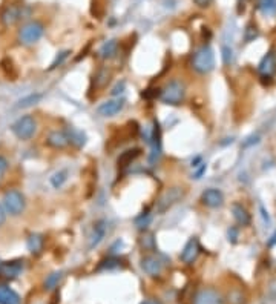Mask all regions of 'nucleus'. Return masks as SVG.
<instances>
[{
	"instance_id": "nucleus-27",
	"label": "nucleus",
	"mask_w": 276,
	"mask_h": 304,
	"mask_svg": "<svg viewBox=\"0 0 276 304\" xmlns=\"http://www.w3.org/2000/svg\"><path fill=\"white\" fill-rule=\"evenodd\" d=\"M258 10L265 16L276 14V0H258Z\"/></svg>"
},
{
	"instance_id": "nucleus-11",
	"label": "nucleus",
	"mask_w": 276,
	"mask_h": 304,
	"mask_svg": "<svg viewBox=\"0 0 276 304\" xmlns=\"http://www.w3.org/2000/svg\"><path fill=\"white\" fill-rule=\"evenodd\" d=\"M28 13H29V10L26 7H8L4 10L2 16H0V20H2V23L7 26H13L19 20L25 19L28 16Z\"/></svg>"
},
{
	"instance_id": "nucleus-17",
	"label": "nucleus",
	"mask_w": 276,
	"mask_h": 304,
	"mask_svg": "<svg viewBox=\"0 0 276 304\" xmlns=\"http://www.w3.org/2000/svg\"><path fill=\"white\" fill-rule=\"evenodd\" d=\"M26 247H28L29 254L40 255L43 252V247H45V237L42 234H37V232L29 234L28 238H26Z\"/></svg>"
},
{
	"instance_id": "nucleus-30",
	"label": "nucleus",
	"mask_w": 276,
	"mask_h": 304,
	"mask_svg": "<svg viewBox=\"0 0 276 304\" xmlns=\"http://www.w3.org/2000/svg\"><path fill=\"white\" fill-rule=\"evenodd\" d=\"M140 244L144 251H155L157 249V244H155V238L152 234H144L141 238H140Z\"/></svg>"
},
{
	"instance_id": "nucleus-2",
	"label": "nucleus",
	"mask_w": 276,
	"mask_h": 304,
	"mask_svg": "<svg viewBox=\"0 0 276 304\" xmlns=\"http://www.w3.org/2000/svg\"><path fill=\"white\" fill-rule=\"evenodd\" d=\"M184 195H186V189L181 187V186H172L167 187L157 200L155 203V211L161 215L164 212H167L170 208H173L176 203H179Z\"/></svg>"
},
{
	"instance_id": "nucleus-13",
	"label": "nucleus",
	"mask_w": 276,
	"mask_h": 304,
	"mask_svg": "<svg viewBox=\"0 0 276 304\" xmlns=\"http://www.w3.org/2000/svg\"><path fill=\"white\" fill-rule=\"evenodd\" d=\"M23 260H11V261H2L0 263V275L7 280L17 278L23 270Z\"/></svg>"
},
{
	"instance_id": "nucleus-5",
	"label": "nucleus",
	"mask_w": 276,
	"mask_h": 304,
	"mask_svg": "<svg viewBox=\"0 0 276 304\" xmlns=\"http://www.w3.org/2000/svg\"><path fill=\"white\" fill-rule=\"evenodd\" d=\"M45 34V25L39 20H31L25 25H22V28L17 33V39L22 45L25 46H31L34 43H37Z\"/></svg>"
},
{
	"instance_id": "nucleus-3",
	"label": "nucleus",
	"mask_w": 276,
	"mask_h": 304,
	"mask_svg": "<svg viewBox=\"0 0 276 304\" xmlns=\"http://www.w3.org/2000/svg\"><path fill=\"white\" fill-rule=\"evenodd\" d=\"M192 68L198 72V74H209L213 68H215V54L213 49L209 45H204L201 48H198L191 60Z\"/></svg>"
},
{
	"instance_id": "nucleus-1",
	"label": "nucleus",
	"mask_w": 276,
	"mask_h": 304,
	"mask_svg": "<svg viewBox=\"0 0 276 304\" xmlns=\"http://www.w3.org/2000/svg\"><path fill=\"white\" fill-rule=\"evenodd\" d=\"M160 100L161 103L169 106H179L186 100V85L179 78H173L164 85V88L160 91Z\"/></svg>"
},
{
	"instance_id": "nucleus-35",
	"label": "nucleus",
	"mask_w": 276,
	"mask_h": 304,
	"mask_svg": "<svg viewBox=\"0 0 276 304\" xmlns=\"http://www.w3.org/2000/svg\"><path fill=\"white\" fill-rule=\"evenodd\" d=\"M8 168H10V163H8V160H7L4 155H0V181L4 180V177H5V174H7Z\"/></svg>"
},
{
	"instance_id": "nucleus-33",
	"label": "nucleus",
	"mask_w": 276,
	"mask_h": 304,
	"mask_svg": "<svg viewBox=\"0 0 276 304\" xmlns=\"http://www.w3.org/2000/svg\"><path fill=\"white\" fill-rule=\"evenodd\" d=\"M109 77H111V74H109L108 69H100V71L97 72V75H96V83H97V86H99V88L106 86L108 81H109Z\"/></svg>"
},
{
	"instance_id": "nucleus-34",
	"label": "nucleus",
	"mask_w": 276,
	"mask_h": 304,
	"mask_svg": "<svg viewBox=\"0 0 276 304\" xmlns=\"http://www.w3.org/2000/svg\"><path fill=\"white\" fill-rule=\"evenodd\" d=\"M221 52H223V62H224L226 65H230L232 60H233V51H232L229 46H223Z\"/></svg>"
},
{
	"instance_id": "nucleus-7",
	"label": "nucleus",
	"mask_w": 276,
	"mask_h": 304,
	"mask_svg": "<svg viewBox=\"0 0 276 304\" xmlns=\"http://www.w3.org/2000/svg\"><path fill=\"white\" fill-rule=\"evenodd\" d=\"M192 304H224V298L217 289L203 287L195 293Z\"/></svg>"
},
{
	"instance_id": "nucleus-15",
	"label": "nucleus",
	"mask_w": 276,
	"mask_h": 304,
	"mask_svg": "<svg viewBox=\"0 0 276 304\" xmlns=\"http://www.w3.org/2000/svg\"><path fill=\"white\" fill-rule=\"evenodd\" d=\"M258 71L262 77H271L274 72H276V54L274 51H268L262 60L259 62V66H258Z\"/></svg>"
},
{
	"instance_id": "nucleus-4",
	"label": "nucleus",
	"mask_w": 276,
	"mask_h": 304,
	"mask_svg": "<svg viewBox=\"0 0 276 304\" xmlns=\"http://www.w3.org/2000/svg\"><path fill=\"white\" fill-rule=\"evenodd\" d=\"M4 208L7 211V214H10L11 217H19L25 212L26 208V198L25 195L17 190V189H10L4 194Z\"/></svg>"
},
{
	"instance_id": "nucleus-8",
	"label": "nucleus",
	"mask_w": 276,
	"mask_h": 304,
	"mask_svg": "<svg viewBox=\"0 0 276 304\" xmlns=\"http://www.w3.org/2000/svg\"><path fill=\"white\" fill-rule=\"evenodd\" d=\"M106 232H108V222L106 220H97L92 226V231H90V235H89V240H87V249L89 251H94L96 247H99L102 244V241L105 240L106 237Z\"/></svg>"
},
{
	"instance_id": "nucleus-31",
	"label": "nucleus",
	"mask_w": 276,
	"mask_h": 304,
	"mask_svg": "<svg viewBox=\"0 0 276 304\" xmlns=\"http://www.w3.org/2000/svg\"><path fill=\"white\" fill-rule=\"evenodd\" d=\"M258 36H259L258 28H256L253 23L247 25V28L244 30V42H246V43H250V42H253Z\"/></svg>"
},
{
	"instance_id": "nucleus-21",
	"label": "nucleus",
	"mask_w": 276,
	"mask_h": 304,
	"mask_svg": "<svg viewBox=\"0 0 276 304\" xmlns=\"http://www.w3.org/2000/svg\"><path fill=\"white\" fill-rule=\"evenodd\" d=\"M232 214H233L235 222H236L239 226H249L250 222H252L249 211H247L242 205H239V203H233V205H232Z\"/></svg>"
},
{
	"instance_id": "nucleus-14",
	"label": "nucleus",
	"mask_w": 276,
	"mask_h": 304,
	"mask_svg": "<svg viewBox=\"0 0 276 304\" xmlns=\"http://www.w3.org/2000/svg\"><path fill=\"white\" fill-rule=\"evenodd\" d=\"M163 261L155 257V255H146L141 258V269L144 270V273H147L149 277H158L163 272Z\"/></svg>"
},
{
	"instance_id": "nucleus-10",
	"label": "nucleus",
	"mask_w": 276,
	"mask_h": 304,
	"mask_svg": "<svg viewBox=\"0 0 276 304\" xmlns=\"http://www.w3.org/2000/svg\"><path fill=\"white\" fill-rule=\"evenodd\" d=\"M200 252H201L200 241H198L197 237H192V238L188 240L186 244H184V247H182V251H181V254H179V260H181L184 264H192V263L198 258Z\"/></svg>"
},
{
	"instance_id": "nucleus-42",
	"label": "nucleus",
	"mask_w": 276,
	"mask_h": 304,
	"mask_svg": "<svg viewBox=\"0 0 276 304\" xmlns=\"http://www.w3.org/2000/svg\"><path fill=\"white\" fill-rule=\"evenodd\" d=\"M141 304H163L161 301H158V299H154V298H149V299H144Z\"/></svg>"
},
{
	"instance_id": "nucleus-28",
	"label": "nucleus",
	"mask_w": 276,
	"mask_h": 304,
	"mask_svg": "<svg viewBox=\"0 0 276 304\" xmlns=\"http://www.w3.org/2000/svg\"><path fill=\"white\" fill-rule=\"evenodd\" d=\"M49 181H51L52 187L60 189V187L68 181V171H66V169H62V171L54 172V174H52V177L49 178Z\"/></svg>"
},
{
	"instance_id": "nucleus-24",
	"label": "nucleus",
	"mask_w": 276,
	"mask_h": 304,
	"mask_svg": "<svg viewBox=\"0 0 276 304\" xmlns=\"http://www.w3.org/2000/svg\"><path fill=\"white\" fill-rule=\"evenodd\" d=\"M121 258L120 257H108L105 258L103 261H100L99 267H97V272H103V270H114V269H118L121 267Z\"/></svg>"
},
{
	"instance_id": "nucleus-29",
	"label": "nucleus",
	"mask_w": 276,
	"mask_h": 304,
	"mask_svg": "<svg viewBox=\"0 0 276 304\" xmlns=\"http://www.w3.org/2000/svg\"><path fill=\"white\" fill-rule=\"evenodd\" d=\"M152 223V214L150 212H143V214H140L137 218H135V226L138 228V229H141V231H144V229H147V226Z\"/></svg>"
},
{
	"instance_id": "nucleus-23",
	"label": "nucleus",
	"mask_w": 276,
	"mask_h": 304,
	"mask_svg": "<svg viewBox=\"0 0 276 304\" xmlns=\"http://www.w3.org/2000/svg\"><path fill=\"white\" fill-rule=\"evenodd\" d=\"M140 155H141V149H140V148H132V149L125 151V152L118 157L117 163H118L120 168H126V166L132 164Z\"/></svg>"
},
{
	"instance_id": "nucleus-9",
	"label": "nucleus",
	"mask_w": 276,
	"mask_h": 304,
	"mask_svg": "<svg viewBox=\"0 0 276 304\" xmlns=\"http://www.w3.org/2000/svg\"><path fill=\"white\" fill-rule=\"evenodd\" d=\"M125 105H126V100L125 98L115 97V98L103 101V103L97 108V113L102 117H114V116L120 114L125 109Z\"/></svg>"
},
{
	"instance_id": "nucleus-39",
	"label": "nucleus",
	"mask_w": 276,
	"mask_h": 304,
	"mask_svg": "<svg viewBox=\"0 0 276 304\" xmlns=\"http://www.w3.org/2000/svg\"><path fill=\"white\" fill-rule=\"evenodd\" d=\"M194 2H195L198 7H201V8H206V7H209V5L212 4V0H194Z\"/></svg>"
},
{
	"instance_id": "nucleus-25",
	"label": "nucleus",
	"mask_w": 276,
	"mask_h": 304,
	"mask_svg": "<svg viewBox=\"0 0 276 304\" xmlns=\"http://www.w3.org/2000/svg\"><path fill=\"white\" fill-rule=\"evenodd\" d=\"M43 98V95L42 94H39V92H36V94H29V95H26V97H23V98H20L19 101H17V105H16V108H29V106H34V105H37L39 101Z\"/></svg>"
},
{
	"instance_id": "nucleus-40",
	"label": "nucleus",
	"mask_w": 276,
	"mask_h": 304,
	"mask_svg": "<svg viewBox=\"0 0 276 304\" xmlns=\"http://www.w3.org/2000/svg\"><path fill=\"white\" fill-rule=\"evenodd\" d=\"M258 142H259V137H258V135H256V137H250V139H249V142H246V143H244V146H250V145L258 143Z\"/></svg>"
},
{
	"instance_id": "nucleus-36",
	"label": "nucleus",
	"mask_w": 276,
	"mask_h": 304,
	"mask_svg": "<svg viewBox=\"0 0 276 304\" xmlns=\"http://www.w3.org/2000/svg\"><path fill=\"white\" fill-rule=\"evenodd\" d=\"M125 88H126V81H118L117 85H115V88L111 91V94L114 95V97H117V95H120V94H123V91H125Z\"/></svg>"
},
{
	"instance_id": "nucleus-22",
	"label": "nucleus",
	"mask_w": 276,
	"mask_h": 304,
	"mask_svg": "<svg viewBox=\"0 0 276 304\" xmlns=\"http://www.w3.org/2000/svg\"><path fill=\"white\" fill-rule=\"evenodd\" d=\"M117 54H118V42H117L115 39L105 42V43L100 46V49H99V56H100L102 59H105V60L115 59Z\"/></svg>"
},
{
	"instance_id": "nucleus-16",
	"label": "nucleus",
	"mask_w": 276,
	"mask_h": 304,
	"mask_svg": "<svg viewBox=\"0 0 276 304\" xmlns=\"http://www.w3.org/2000/svg\"><path fill=\"white\" fill-rule=\"evenodd\" d=\"M150 146H152V152H150V163H155L160 155H161V129L158 122H154V128H152V135H150Z\"/></svg>"
},
{
	"instance_id": "nucleus-19",
	"label": "nucleus",
	"mask_w": 276,
	"mask_h": 304,
	"mask_svg": "<svg viewBox=\"0 0 276 304\" xmlns=\"http://www.w3.org/2000/svg\"><path fill=\"white\" fill-rule=\"evenodd\" d=\"M46 145L54 149H63L69 145L65 131H51L46 137Z\"/></svg>"
},
{
	"instance_id": "nucleus-37",
	"label": "nucleus",
	"mask_w": 276,
	"mask_h": 304,
	"mask_svg": "<svg viewBox=\"0 0 276 304\" xmlns=\"http://www.w3.org/2000/svg\"><path fill=\"white\" fill-rule=\"evenodd\" d=\"M236 238H238V231L235 228H230L229 229V241L236 243Z\"/></svg>"
},
{
	"instance_id": "nucleus-26",
	"label": "nucleus",
	"mask_w": 276,
	"mask_h": 304,
	"mask_svg": "<svg viewBox=\"0 0 276 304\" xmlns=\"http://www.w3.org/2000/svg\"><path fill=\"white\" fill-rule=\"evenodd\" d=\"M62 278H63V272H62V270H57V272L49 273V275L46 277L45 283H43L45 290H54V289H57L58 284H60V281H62Z\"/></svg>"
},
{
	"instance_id": "nucleus-20",
	"label": "nucleus",
	"mask_w": 276,
	"mask_h": 304,
	"mask_svg": "<svg viewBox=\"0 0 276 304\" xmlns=\"http://www.w3.org/2000/svg\"><path fill=\"white\" fill-rule=\"evenodd\" d=\"M0 304H22L20 295L7 284H0Z\"/></svg>"
},
{
	"instance_id": "nucleus-12",
	"label": "nucleus",
	"mask_w": 276,
	"mask_h": 304,
	"mask_svg": "<svg viewBox=\"0 0 276 304\" xmlns=\"http://www.w3.org/2000/svg\"><path fill=\"white\" fill-rule=\"evenodd\" d=\"M201 201L203 205L207 206V208H212V209H217V208H221L224 205V195L220 189L217 187H209L203 192L201 195Z\"/></svg>"
},
{
	"instance_id": "nucleus-32",
	"label": "nucleus",
	"mask_w": 276,
	"mask_h": 304,
	"mask_svg": "<svg viewBox=\"0 0 276 304\" xmlns=\"http://www.w3.org/2000/svg\"><path fill=\"white\" fill-rule=\"evenodd\" d=\"M69 54H71V51L69 49H65V51H60L57 56H55V59H54V62L51 63V66H49V71H52V69H55V68H58L60 65H63V62L69 57Z\"/></svg>"
},
{
	"instance_id": "nucleus-18",
	"label": "nucleus",
	"mask_w": 276,
	"mask_h": 304,
	"mask_svg": "<svg viewBox=\"0 0 276 304\" xmlns=\"http://www.w3.org/2000/svg\"><path fill=\"white\" fill-rule=\"evenodd\" d=\"M65 134H66V137H68V142H69L72 146H75V148H83V146L87 143L86 134H84L83 131L77 129V128H74V126L66 128V129H65Z\"/></svg>"
},
{
	"instance_id": "nucleus-43",
	"label": "nucleus",
	"mask_w": 276,
	"mask_h": 304,
	"mask_svg": "<svg viewBox=\"0 0 276 304\" xmlns=\"http://www.w3.org/2000/svg\"><path fill=\"white\" fill-rule=\"evenodd\" d=\"M271 238H273V240H270V241H268V246H273V244L276 243V232H274V235H273Z\"/></svg>"
},
{
	"instance_id": "nucleus-38",
	"label": "nucleus",
	"mask_w": 276,
	"mask_h": 304,
	"mask_svg": "<svg viewBox=\"0 0 276 304\" xmlns=\"http://www.w3.org/2000/svg\"><path fill=\"white\" fill-rule=\"evenodd\" d=\"M5 222H7V211L2 205H0V226H4Z\"/></svg>"
},
{
	"instance_id": "nucleus-41",
	"label": "nucleus",
	"mask_w": 276,
	"mask_h": 304,
	"mask_svg": "<svg viewBox=\"0 0 276 304\" xmlns=\"http://www.w3.org/2000/svg\"><path fill=\"white\" fill-rule=\"evenodd\" d=\"M259 211H261V214H262V217H264V222H265V223H270V217L267 215L265 209H264L262 206H259Z\"/></svg>"
},
{
	"instance_id": "nucleus-6",
	"label": "nucleus",
	"mask_w": 276,
	"mask_h": 304,
	"mask_svg": "<svg viewBox=\"0 0 276 304\" xmlns=\"http://www.w3.org/2000/svg\"><path fill=\"white\" fill-rule=\"evenodd\" d=\"M11 132L19 140L28 142L37 132V120L33 116H22L11 125Z\"/></svg>"
}]
</instances>
